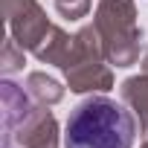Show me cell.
<instances>
[{
	"label": "cell",
	"mask_w": 148,
	"mask_h": 148,
	"mask_svg": "<svg viewBox=\"0 0 148 148\" xmlns=\"http://www.w3.org/2000/svg\"><path fill=\"white\" fill-rule=\"evenodd\" d=\"M136 116L108 96H90L70 110L64 148H134Z\"/></svg>",
	"instance_id": "6da1fadb"
},
{
	"label": "cell",
	"mask_w": 148,
	"mask_h": 148,
	"mask_svg": "<svg viewBox=\"0 0 148 148\" xmlns=\"http://www.w3.org/2000/svg\"><path fill=\"white\" fill-rule=\"evenodd\" d=\"M26 90L38 105H58L64 99V87L55 79H49L47 73H29L26 76Z\"/></svg>",
	"instance_id": "9c48e42d"
},
{
	"label": "cell",
	"mask_w": 148,
	"mask_h": 148,
	"mask_svg": "<svg viewBox=\"0 0 148 148\" xmlns=\"http://www.w3.org/2000/svg\"><path fill=\"white\" fill-rule=\"evenodd\" d=\"M38 105H32L29 90L18 87L15 82L3 79L0 82V119H3V148H15V136L21 125L32 116Z\"/></svg>",
	"instance_id": "5b68a950"
},
{
	"label": "cell",
	"mask_w": 148,
	"mask_h": 148,
	"mask_svg": "<svg viewBox=\"0 0 148 148\" xmlns=\"http://www.w3.org/2000/svg\"><path fill=\"white\" fill-rule=\"evenodd\" d=\"M70 49H73V35H67L61 26H55V23H52V29L47 32V38L41 41V47H38L32 55H35L41 64H55V67H64V61H67Z\"/></svg>",
	"instance_id": "ba28073f"
},
{
	"label": "cell",
	"mask_w": 148,
	"mask_h": 148,
	"mask_svg": "<svg viewBox=\"0 0 148 148\" xmlns=\"http://www.w3.org/2000/svg\"><path fill=\"white\" fill-rule=\"evenodd\" d=\"M142 148H148V136H145V142H142Z\"/></svg>",
	"instance_id": "7c38bea8"
},
{
	"label": "cell",
	"mask_w": 148,
	"mask_h": 148,
	"mask_svg": "<svg viewBox=\"0 0 148 148\" xmlns=\"http://www.w3.org/2000/svg\"><path fill=\"white\" fill-rule=\"evenodd\" d=\"M119 96L134 110V116H139V128L148 136V52L139 61V73L119 84Z\"/></svg>",
	"instance_id": "52a82bcc"
},
{
	"label": "cell",
	"mask_w": 148,
	"mask_h": 148,
	"mask_svg": "<svg viewBox=\"0 0 148 148\" xmlns=\"http://www.w3.org/2000/svg\"><path fill=\"white\" fill-rule=\"evenodd\" d=\"M3 15H6L12 38L29 52H35L41 41L47 38V32L52 29L38 0H3Z\"/></svg>",
	"instance_id": "277c9868"
},
{
	"label": "cell",
	"mask_w": 148,
	"mask_h": 148,
	"mask_svg": "<svg viewBox=\"0 0 148 148\" xmlns=\"http://www.w3.org/2000/svg\"><path fill=\"white\" fill-rule=\"evenodd\" d=\"M15 148H58V122L49 105H38L32 116L21 125L15 136Z\"/></svg>",
	"instance_id": "8992f818"
},
{
	"label": "cell",
	"mask_w": 148,
	"mask_h": 148,
	"mask_svg": "<svg viewBox=\"0 0 148 148\" xmlns=\"http://www.w3.org/2000/svg\"><path fill=\"white\" fill-rule=\"evenodd\" d=\"M55 12L67 21H79L90 12V0H55Z\"/></svg>",
	"instance_id": "8fae6325"
},
{
	"label": "cell",
	"mask_w": 148,
	"mask_h": 148,
	"mask_svg": "<svg viewBox=\"0 0 148 148\" xmlns=\"http://www.w3.org/2000/svg\"><path fill=\"white\" fill-rule=\"evenodd\" d=\"M93 26L102 38V49H105L108 64H113V67L139 64L142 29L136 26L134 0H99Z\"/></svg>",
	"instance_id": "7a4b0ae2"
},
{
	"label": "cell",
	"mask_w": 148,
	"mask_h": 148,
	"mask_svg": "<svg viewBox=\"0 0 148 148\" xmlns=\"http://www.w3.org/2000/svg\"><path fill=\"white\" fill-rule=\"evenodd\" d=\"M73 93H108L113 87V73L108 67L102 38L96 26H82L73 35V49L61 67Z\"/></svg>",
	"instance_id": "3957f363"
},
{
	"label": "cell",
	"mask_w": 148,
	"mask_h": 148,
	"mask_svg": "<svg viewBox=\"0 0 148 148\" xmlns=\"http://www.w3.org/2000/svg\"><path fill=\"white\" fill-rule=\"evenodd\" d=\"M23 47L9 35L6 44H3V52H0V70H3V76H12V73H21L23 70Z\"/></svg>",
	"instance_id": "30bf717a"
}]
</instances>
